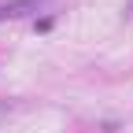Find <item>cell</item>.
<instances>
[{"label":"cell","mask_w":133,"mask_h":133,"mask_svg":"<svg viewBox=\"0 0 133 133\" xmlns=\"http://www.w3.org/2000/svg\"><path fill=\"white\" fill-rule=\"evenodd\" d=\"M41 4H44V0H11V4H0V22H4V19H22V15L37 11Z\"/></svg>","instance_id":"6da1fadb"},{"label":"cell","mask_w":133,"mask_h":133,"mask_svg":"<svg viewBox=\"0 0 133 133\" xmlns=\"http://www.w3.org/2000/svg\"><path fill=\"white\" fill-rule=\"evenodd\" d=\"M0 111H4V107H0Z\"/></svg>","instance_id":"7a4b0ae2"}]
</instances>
